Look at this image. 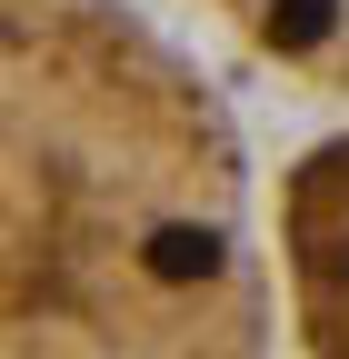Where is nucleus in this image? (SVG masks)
<instances>
[{
	"label": "nucleus",
	"mask_w": 349,
	"mask_h": 359,
	"mask_svg": "<svg viewBox=\"0 0 349 359\" xmlns=\"http://www.w3.org/2000/svg\"><path fill=\"white\" fill-rule=\"evenodd\" d=\"M240 120L140 0H0V359H270Z\"/></svg>",
	"instance_id": "nucleus-1"
},
{
	"label": "nucleus",
	"mask_w": 349,
	"mask_h": 359,
	"mask_svg": "<svg viewBox=\"0 0 349 359\" xmlns=\"http://www.w3.org/2000/svg\"><path fill=\"white\" fill-rule=\"evenodd\" d=\"M270 240H280L289 349L299 359H349V130L289 160Z\"/></svg>",
	"instance_id": "nucleus-2"
},
{
	"label": "nucleus",
	"mask_w": 349,
	"mask_h": 359,
	"mask_svg": "<svg viewBox=\"0 0 349 359\" xmlns=\"http://www.w3.org/2000/svg\"><path fill=\"white\" fill-rule=\"evenodd\" d=\"M210 11L259 70H280L289 90L349 110V0H190Z\"/></svg>",
	"instance_id": "nucleus-3"
}]
</instances>
